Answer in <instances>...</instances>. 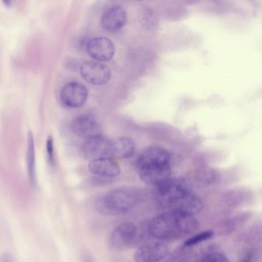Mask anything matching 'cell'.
I'll use <instances>...</instances> for the list:
<instances>
[{"mask_svg":"<svg viewBox=\"0 0 262 262\" xmlns=\"http://www.w3.org/2000/svg\"><path fill=\"white\" fill-rule=\"evenodd\" d=\"M136 168L144 183L159 186L171 178V155L162 147H149L139 156Z\"/></svg>","mask_w":262,"mask_h":262,"instance_id":"obj_1","label":"cell"},{"mask_svg":"<svg viewBox=\"0 0 262 262\" xmlns=\"http://www.w3.org/2000/svg\"><path fill=\"white\" fill-rule=\"evenodd\" d=\"M199 228V222L194 216L172 210L153 217L148 225V231L156 238L172 240L189 235Z\"/></svg>","mask_w":262,"mask_h":262,"instance_id":"obj_2","label":"cell"},{"mask_svg":"<svg viewBox=\"0 0 262 262\" xmlns=\"http://www.w3.org/2000/svg\"><path fill=\"white\" fill-rule=\"evenodd\" d=\"M139 200L137 190L128 187L116 188L107 191L96 200V210L105 215L125 214L133 208Z\"/></svg>","mask_w":262,"mask_h":262,"instance_id":"obj_3","label":"cell"},{"mask_svg":"<svg viewBox=\"0 0 262 262\" xmlns=\"http://www.w3.org/2000/svg\"><path fill=\"white\" fill-rule=\"evenodd\" d=\"M156 188V199L165 207H174L181 199L191 193V184L182 178H170Z\"/></svg>","mask_w":262,"mask_h":262,"instance_id":"obj_4","label":"cell"},{"mask_svg":"<svg viewBox=\"0 0 262 262\" xmlns=\"http://www.w3.org/2000/svg\"><path fill=\"white\" fill-rule=\"evenodd\" d=\"M70 128L76 136L82 139H90L102 135V126L93 115L78 116L72 121Z\"/></svg>","mask_w":262,"mask_h":262,"instance_id":"obj_5","label":"cell"},{"mask_svg":"<svg viewBox=\"0 0 262 262\" xmlns=\"http://www.w3.org/2000/svg\"><path fill=\"white\" fill-rule=\"evenodd\" d=\"M80 74L89 83L102 85L110 81L111 70L102 62L86 61L81 66Z\"/></svg>","mask_w":262,"mask_h":262,"instance_id":"obj_6","label":"cell"},{"mask_svg":"<svg viewBox=\"0 0 262 262\" xmlns=\"http://www.w3.org/2000/svg\"><path fill=\"white\" fill-rule=\"evenodd\" d=\"M87 99L88 90L80 82H69L61 90V102L68 108L82 107L86 102Z\"/></svg>","mask_w":262,"mask_h":262,"instance_id":"obj_7","label":"cell"},{"mask_svg":"<svg viewBox=\"0 0 262 262\" xmlns=\"http://www.w3.org/2000/svg\"><path fill=\"white\" fill-rule=\"evenodd\" d=\"M86 51L89 56L95 60L105 62L113 59L116 47L111 39L99 36L87 42Z\"/></svg>","mask_w":262,"mask_h":262,"instance_id":"obj_8","label":"cell"},{"mask_svg":"<svg viewBox=\"0 0 262 262\" xmlns=\"http://www.w3.org/2000/svg\"><path fill=\"white\" fill-rule=\"evenodd\" d=\"M169 248L162 242H151L139 247L134 254L136 262H160L168 256Z\"/></svg>","mask_w":262,"mask_h":262,"instance_id":"obj_9","label":"cell"},{"mask_svg":"<svg viewBox=\"0 0 262 262\" xmlns=\"http://www.w3.org/2000/svg\"><path fill=\"white\" fill-rule=\"evenodd\" d=\"M112 142L102 135L87 139L82 146V155L85 159L91 160L98 158L111 157Z\"/></svg>","mask_w":262,"mask_h":262,"instance_id":"obj_10","label":"cell"},{"mask_svg":"<svg viewBox=\"0 0 262 262\" xmlns=\"http://www.w3.org/2000/svg\"><path fill=\"white\" fill-rule=\"evenodd\" d=\"M128 20L127 12L121 6H116L107 10L101 17L102 29L110 33H116L122 30Z\"/></svg>","mask_w":262,"mask_h":262,"instance_id":"obj_11","label":"cell"},{"mask_svg":"<svg viewBox=\"0 0 262 262\" xmlns=\"http://www.w3.org/2000/svg\"><path fill=\"white\" fill-rule=\"evenodd\" d=\"M89 171L95 176L105 179L116 178L121 172L120 166L113 157H102L89 162Z\"/></svg>","mask_w":262,"mask_h":262,"instance_id":"obj_12","label":"cell"},{"mask_svg":"<svg viewBox=\"0 0 262 262\" xmlns=\"http://www.w3.org/2000/svg\"><path fill=\"white\" fill-rule=\"evenodd\" d=\"M137 235V228L132 222H124L116 227L110 236V244L116 249L125 248L132 243Z\"/></svg>","mask_w":262,"mask_h":262,"instance_id":"obj_13","label":"cell"},{"mask_svg":"<svg viewBox=\"0 0 262 262\" xmlns=\"http://www.w3.org/2000/svg\"><path fill=\"white\" fill-rule=\"evenodd\" d=\"M204 203L202 199L196 194L190 193L181 199L174 207V211H179L187 215L194 216L199 214L203 210Z\"/></svg>","mask_w":262,"mask_h":262,"instance_id":"obj_14","label":"cell"},{"mask_svg":"<svg viewBox=\"0 0 262 262\" xmlns=\"http://www.w3.org/2000/svg\"><path fill=\"white\" fill-rule=\"evenodd\" d=\"M136 151V145L129 138H119L112 142L111 157L127 159L131 157Z\"/></svg>","mask_w":262,"mask_h":262,"instance_id":"obj_15","label":"cell"},{"mask_svg":"<svg viewBox=\"0 0 262 262\" xmlns=\"http://www.w3.org/2000/svg\"><path fill=\"white\" fill-rule=\"evenodd\" d=\"M27 171L29 179L32 186L36 185V156H35L34 140L33 133H29L28 151H27Z\"/></svg>","mask_w":262,"mask_h":262,"instance_id":"obj_16","label":"cell"},{"mask_svg":"<svg viewBox=\"0 0 262 262\" xmlns=\"http://www.w3.org/2000/svg\"><path fill=\"white\" fill-rule=\"evenodd\" d=\"M214 236V231L211 230H206V231H202V232L194 234L192 237L190 238L187 239L184 243L185 247H192L194 245H198L201 242H205V241L208 240Z\"/></svg>","mask_w":262,"mask_h":262,"instance_id":"obj_17","label":"cell"},{"mask_svg":"<svg viewBox=\"0 0 262 262\" xmlns=\"http://www.w3.org/2000/svg\"><path fill=\"white\" fill-rule=\"evenodd\" d=\"M199 178L202 182L205 183H213L217 179V174L212 168H205L201 170Z\"/></svg>","mask_w":262,"mask_h":262,"instance_id":"obj_18","label":"cell"},{"mask_svg":"<svg viewBox=\"0 0 262 262\" xmlns=\"http://www.w3.org/2000/svg\"><path fill=\"white\" fill-rule=\"evenodd\" d=\"M200 262H229V260L222 253L211 252L204 256Z\"/></svg>","mask_w":262,"mask_h":262,"instance_id":"obj_19","label":"cell"},{"mask_svg":"<svg viewBox=\"0 0 262 262\" xmlns=\"http://www.w3.org/2000/svg\"><path fill=\"white\" fill-rule=\"evenodd\" d=\"M47 151L48 156L49 162L52 166H54L56 164L55 160L54 142L51 136H49L47 142Z\"/></svg>","mask_w":262,"mask_h":262,"instance_id":"obj_20","label":"cell"},{"mask_svg":"<svg viewBox=\"0 0 262 262\" xmlns=\"http://www.w3.org/2000/svg\"><path fill=\"white\" fill-rule=\"evenodd\" d=\"M0 262H14V260L10 253H5L0 257Z\"/></svg>","mask_w":262,"mask_h":262,"instance_id":"obj_21","label":"cell"},{"mask_svg":"<svg viewBox=\"0 0 262 262\" xmlns=\"http://www.w3.org/2000/svg\"><path fill=\"white\" fill-rule=\"evenodd\" d=\"M83 262H94V260H93L90 256L85 255L83 258Z\"/></svg>","mask_w":262,"mask_h":262,"instance_id":"obj_22","label":"cell"},{"mask_svg":"<svg viewBox=\"0 0 262 262\" xmlns=\"http://www.w3.org/2000/svg\"><path fill=\"white\" fill-rule=\"evenodd\" d=\"M4 4H5L7 6H9L12 4V2H10V1H4Z\"/></svg>","mask_w":262,"mask_h":262,"instance_id":"obj_23","label":"cell"},{"mask_svg":"<svg viewBox=\"0 0 262 262\" xmlns=\"http://www.w3.org/2000/svg\"><path fill=\"white\" fill-rule=\"evenodd\" d=\"M239 262H252L251 260H248V259H244V260H241Z\"/></svg>","mask_w":262,"mask_h":262,"instance_id":"obj_24","label":"cell"}]
</instances>
